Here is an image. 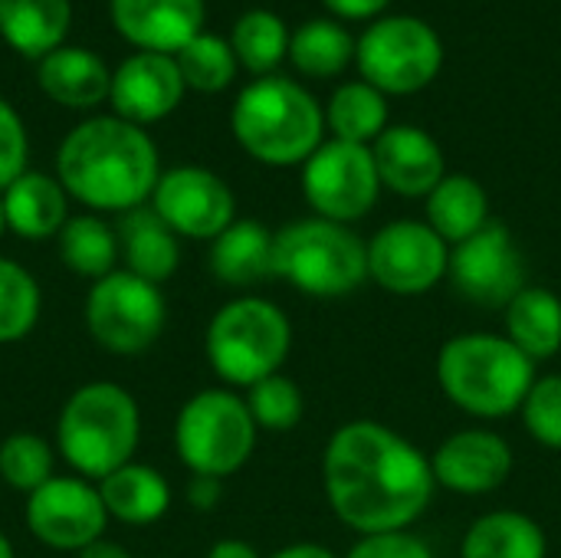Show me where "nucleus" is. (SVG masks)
I'll list each match as a JSON object with an SVG mask.
<instances>
[{
    "mask_svg": "<svg viewBox=\"0 0 561 558\" xmlns=\"http://www.w3.org/2000/svg\"><path fill=\"white\" fill-rule=\"evenodd\" d=\"M59 260L69 273L82 280H102L118 270V234L115 224L102 220L99 214H76L56 237Z\"/></svg>",
    "mask_w": 561,
    "mask_h": 558,
    "instance_id": "obj_29",
    "label": "nucleus"
},
{
    "mask_svg": "<svg viewBox=\"0 0 561 558\" xmlns=\"http://www.w3.org/2000/svg\"><path fill=\"white\" fill-rule=\"evenodd\" d=\"M224 497V480H214V477H191L187 483V503L201 513H210Z\"/></svg>",
    "mask_w": 561,
    "mask_h": 558,
    "instance_id": "obj_40",
    "label": "nucleus"
},
{
    "mask_svg": "<svg viewBox=\"0 0 561 558\" xmlns=\"http://www.w3.org/2000/svg\"><path fill=\"white\" fill-rule=\"evenodd\" d=\"M237 62L253 76H273L289 53V30L273 10H247L230 36Z\"/></svg>",
    "mask_w": 561,
    "mask_h": 558,
    "instance_id": "obj_32",
    "label": "nucleus"
},
{
    "mask_svg": "<svg viewBox=\"0 0 561 558\" xmlns=\"http://www.w3.org/2000/svg\"><path fill=\"white\" fill-rule=\"evenodd\" d=\"M355 46L358 43L348 36V30L342 23L309 20L289 36V59L299 72L329 79V76H339L352 62Z\"/></svg>",
    "mask_w": 561,
    "mask_h": 558,
    "instance_id": "obj_31",
    "label": "nucleus"
},
{
    "mask_svg": "<svg viewBox=\"0 0 561 558\" xmlns=\"http://www.w3.org/2000/svg\"><path fill=\"white\" fill-rule=\"evenodd\" d=\"M424 214L434 234H440L450 247H457L490 224V194L470 174H447L424 197Z\"/></svg>",
    "mask_w": 561,
    "mask_h": 558,
    "instance_id": "obj_28",
    "label": "nucleus"
},
{
    "mask_svg": "<svg viewBox=\"0 0 561 558\" xmlns=\"http://www.w3.org/2000/svg\"><path fill=\"white\" fill-rule=\"evenodd\" d=\"M230 128L253 161L293 168L306 164L325 141V112L299 82L286 76H260L237 95Z\"/></svg>",
    "mask_w": 561,
    "mask_h": 558,
    "instance_id": "obj_4",
    "label": "nucleus"
},
{
    "mask_svg": "<svg viewBox=\"0 0 561 558\" xmlns=\"http://www.w3.org/2000/svg\"><path fill=\"white\" fill-rule=\"evenodd\" d=\"M503 335L536 365L561 352V299L549 286L529 283L503 309Z\"/></svg>",
    "mask_w": 561,
    "mask_h": 558,
    "instance_id": "obj_25",
    "label": "nucleus"
},
{
    "mask_svg": "<svg viewBox=\"0 0 561 558\" xmlns=\"http://www.w3.org/2000/svg\"><path fill=\"white\" fill-rule=\"evenodd\" d=\"M526 434L546 447L561 451V375H539L519 408Z\"/></svg>",
    "mask_w": 561,
    "mask_h": 558,
    "instance_id": "obj_37",
    "label": "nucleus"
},
{
    "mask_svg": "<svg viewBox=\"0 0 561 558\" xmlns=\"http://www.w3.org/2000/svg\"><path fill=\"white\" fill-rule=\"evenodd\" d=\"M325 125L332 128V135L339 141H352V145H368L371 148L381 138V132L388 128L385 92H378L365 79L362 82H345L329 99Z\"/></svg>",
    "mask_w": 561,
    "mask_h": 558,
    "instance_id": "obj_30",
    "label": "nucleus"
},
{
    "mask_svg": "<svg viewBox=\"0 0 561 558\" xmlns=\"http://www.w3.org/2000/svg\"><path fill=\"white\" fill-rule=\"evenodd\" d=\"M115 30L138 53L178 56L204 33V0H112Z\"/></svg>",
    "mask_w": 561,
    "mask_h": 558,
    "instance_id": "obj_18",
    "label": "nucleus"
},
{
    "mask_svg": "<svg viewBox=\"0 0 561 558\" xmlns=\"http://www.w3.org/2000/svg\"><path fill=\"white\" fill-rule=\"evenodd\" d=\"M444 398L477 418L503 421L519 414L536 375V362L526 358L503 332H460L450 335L434 362Z\"/></svg>",
    "mask_w": 561,
    "mask_h": 558,
    "instance_id": "obj_3",
    "label": "nucleus"
},
{
    "mask_svg": "<svg viewBox=\"0 0 561 558\" xmlns=\"http://www.w3.org/2000/svg\"><path fill=\"white\" fill-rule=\"evenodd\" d=\"M450 243L427 220H391L368 240V280L388 296L414 299L447 280Z\"/></svg>",
    "mask_w": 561,
    "mask_h": 558,
    "instance_id": "obj_12",
    "label": "nucleus"
},
{
    "mask_svg": "<svg viewBox=\"0 0 561 558\" xmlns=\"http://www.w3.org/2000/svg\"><path fill=\"white\" fill-rule=\"evenodd\" d=\"M302 197L316 217L355 224L368 217L381 197V178L368 145L329 138L302 164Z\"/></svg>",
    "mask_w": 561,
    "mask_h": 558,
    "instance_id": "obj_11",
    "label": "nucleus"
},
{
    "mask_svg": "<svg viewBox=\"0 0 561 558\" xmlns=\"http://www.w3.org/2000/svg\"><path fill=\"white\" fill-rule=\"evenodd\" d=\"M0 204L7 230L30 243L59 237L69 220L66 187L59 184V178H49L43 171H23L13 184L0 191Z\"/></svg>",
    "mask_w": 561,
    "mask_h": 558,
    "instance_id": "obj_20",
    "label": "nucleus"
},
{
    "mask_svg": "<svg viewBox=\"0 0 561 558\" xmlns=\"http://www.w3.org/2000/svg\"><path fill=\"white\" fill-rule=\"evenodd\" d=\"M30 158V138H26V125L16 115V109L0 99V191L7 184H13L26 168Z\"/></svg>",
    "mask_w": 561,
    "mask_h": 558,
    "instance_id": "obj_38",
    "label": "nucleus"
},
{
    "mask_svg": "<svg viewBox=\"0 0 561 558\" xmlns=\"http://www.w3.org/2000/svg\"><path fill=\"white\" fill-rule=\"evenodd\" d=\"M115 234H118V253L125 263L122 270H128L154 286L168 283L178 273L181 237L151 210V204L118 214Z\"/></svg>",
    "mask_w": 561,
    "mask_h": 558,
    "instance_id": "obj_22",
    "label": "nucleus"
},
{
    "mask_svg": "<svg viewBox=\"0 0 561 558\" xmlns=\"http://www.w3.org/2000/svg\"><path fill=\"white\" fill-rule=\"evenodd\" d=\"M516 454L493 428H460L437 444L431 470L440 490L457 497H490L510 483Z\"/></svg>",
    "mask_w": 561,
    "mask_h": 558,
    "instance_id": "obj_16",
    "label": "nucleus"
},
{
    "mask_svg": "<svg viewBox=\"0 0 561 558\" xmlns=\"http://www.w3.org/2000/svg\"><path fill=\"white\" fill-rule=\"evenodd\" d=\"M148 204L181 240H217L237 220L230 184L201 164L161 171Z\"/></svg>",
    "mask_w": 561,
    "mask_h": 558,
    "instance_id": "obj_15",
    "label": "nucleus"
},
{
    "mask_svg": "<svg viewBox=\"0 0 561 558\" xmlns=\"http://www.w3.org/2000/svg\"><path fill=\"white\" fill-rule=\"evenodd\" d=\"M207 558H263L247 539H220L207 549Z\"/></svg>",
    "mask_w": 561,
    "mask_h": 558,
    "instance_id": "obj_42",
    "label": "nucleus"
},
{
    "mask_svg": "<svg viewBox=\"0 0 561 558\" xmlns=\"http://www.w3.org/2000/svg\"><path fill=\"white\" fill-rule=\"evenodd\" d=\"M43 312L36 276L10 257H0V345L26 339Z\"/></svg>",
    "mask_w": 561,
    "mask_h": 558,
    "instance_id": "obj_33",
    "label": "nucleus"
},
{
    "mask_svg": "<svg viewBox=\"0 0 561 558\" xmlns=\"http://www.w3.org/2000/svg\"><path fill=\"white\" fill-rule=\"evenodd\" d=\"M178 69L187 89L197 92H224L237 76V56L230 39L217 33H197L178 56Z\"/></svg>",
    "mask_w": 561,
    "mask_h": 558,
    "instance_id": "obj_34",
    "label": "nucleus"
},
{
    "mask_svg": "<svg viewBox=\"0 0 561 558\" xmlns=\"http://www.w3.org/2000/svg\"><path fill=\"white\" fill-rule=\"evenodd\" d=\"M99 493L108 520L125 526H151L171 510V483L148 464H125L122 470L99 480Z\"/></svg>",
    "mask_w": 561,
    "mask_h": 558,
    "instance_id": "obj_26",
    "label": "nucleus"
},
{
    "mask_svg": "<svg viewBox=\"0 0 561 558\" xmlns=\"http://www.w3.org/2000/svg\"><path fill=\"white\" fill-rule=\"evenodd\" d=\"M7 234V220H3V204H0V237Z\"/></svg>",
    "mask_w": 561,
    "mask_h": 558,
    "instance_id": "obj_46",
    "label": "nucleus"
},
{
    "mask_svg": "<svg viewBox=\"0 0 561 558\" xmlns=\"http://www.w3.org/2000/svg\"><path fill=\"white\" fill-rule=\"evenodd\" d=\"M276 234L260 220H233L217 240H210V273L233 289L256 286L273 276Z\"/></svg>",
    "mask_w": 561,
    "mask_h": 558,
    "instance_id": "obj_24",
    "label": "nucleus"
},
{
    "mask_svg": "<svg viewBox=\"0 0 561 558\" xmlns=\"http://www.w3.org/2000/svg\"><path fill=\"white\" fill-rule=\"evenodd\" d=\"M56 178L69 201L89 214H128L145 207L161 178L151 135L118 115H95L66 132L56 151Z\"/></svg>",
    "mask_w": 561,
    "mask_h": 558,
    "instance_id": "obj_2",
    "label": "nucleus"
},
{
    "mask_svg": "<svg viewBox=\"0 0 561 558\" xmlns=\"http://www.w3.org/2000/svg\"><path fill=\"white\" fill-rule=\"evenodd\" d=\"M72 26V0H0V36L3 43L26 56L43 59L66 46Z\"/></svg>",
    "mask_w": 561,
    "mask_h": 558,
    "instance_id": "obj_23",
    "label": "nucleus"
},
{
    "mask_svg": "<svg viewBox=\"0 0 561 558\" xmlns=\"http://www.w3.org/2000/svg\"><path fill=\"white\" fill-rule=\"evenodd\" d=\"M184 89L187 86L181 79L174 56L135 53V56L122 59L118 69L112 72L108 102L118 118L145 128V125L168 118L181 105Z\"/></svg>",
    "mask_w": 561,
    "mask_h": 558,
    "instance_id": "obj_17",
    "label": "nucleus"
},
{
    "mask_svg": "<svg viewBox=\"0 0 561 558\" xmlns=\"http://www.w3.org/2000/svg\"><path fill=\"white\" fill-rule=\"evenodd\" d=\"M322 490L355 536L404 533L434 503L431 457L385 421L355 418L332 431L322 451Z\"/></svg>",
    "mask_w": 561,
    "mask_h": 558,
    "instance_id": "obj_1",
    "label": "nucleus"
},
{
    "mask_svg": "<svg viewBox=\"0 0 561 558\" xmlns=\"http://www.w3.org/2000/svg\"><path fill=\"white\" fill-rule=\"evenodd\" d=\"M256 437L260 428L247 398L233 388H204L174 418V451L191 477H233L250 464Z\"/></svg>",
    "mask_w": 561,
    "mask_h": 558,
    "instance_id": "obj_8",
    "label": "nucleus"
},
{
    "mask_svg": "<svg viewBox=\"0 0 561 558\" xmlns=\"http://www.w3.org/2000/svg\"><path fill=\"white\" fill-rule=\"evenodd\" d=\"M273 276L309 299H345L368 283V240L316 214L293 220L276 230Z\"/></svg>",
    "mask_w": 561,
    "mask_h": 558,
    "instance_id": "obj_7",
    "label": "nucleus"
},
{
    "mask_svg": "<svg viewBox=\"0 0 561 558\" xmlns=\"http://www.w3.org/2000/svg\"><path fill=\"white\" fill-rule=\"evenodd\" d=\"M362 79L385 95H411L431 86L444 66V46L417 16H381L355 46Z\"/></svg>",
    "mask_w": 561,
    "mask_h": 558,
    "instance_id": "obj_10",
    "label": "nucleus"
},
{
    "mask_svg": "<svg viewBox=\"0 0 561 558\" xmlns=\"http://www.w3.org/2000/svg\"><path fill=\"white\" fill-rule=\"evenodd\" d=\"M76 558H131V553L122 543H112V539L102 536L92 546H85L82 553H76Z\"/></svg>",
    "mask_w": 561,
    "mask_h": 558,
    "instance_id": "obj_44",
    "label": "nucleus"
},
{
    "mask_svg": "<svg viewBox=\"0 0 561 558\" xmlns=\"http://www.w3.org/2000/svg\"><path fill=\"white\" fill-rule=\"evenodd\" d=\"M53 474V447L46 437L16 431L0 441V480L16 490V493H33L39 490Z\"/></svg>",
    "mask_w": 561,
    "mask_h": 558,
    "instance_id": "obj_36",
    "label": "nucleus"
},
{
    "mask_svg": "<svg viewBox=\"0 0 561 558\" xmlns=\"http://www.w3.org/2000/svg\"><path fill=\"white\" fill-rule=\"evenodd\" d=\"M138 441V401L115 382H89L76 388L56 421V451L76 477L92 483L131 464Z\"/></svg>",
    "mask_w": 561,
    "mask_h": 558,
    "instance_id": "obj_5",
    "label": "nucleus"
},
{
    "mask_svg": "<svg viewBox=\"0 0 561 558\" xmlns=\"http://www.w3.org/2000/svg\"><path fill=\"white\" fill-rule=\"evenodd\" d=\"M23 520L30 536L56 553H82L108 526L99 483L82 477H49L26 497Z\"/></svg>",
    "mask_w": 561,
    "mask_h": 558,
    "instance_id": "obj_14",
    "label": "nucleus"
},
{
    "mask_svg": "<svg viewBox=\"0 0 561 558\" xmlns=\"http://www.w3.org/2000/svg\"><path fill=\"white\" fill-rule=\"evenodd\" d=\"M335 16H345V20H368V16H378L391 0H322Z\"/></svg>",
    "mask_w": 561,
    "mask_h": 558,
    "instance_id": "obj_41",
    "label": "nucleus"
},
{
    "mask_svg": "<svg viewBox=\"0 0 561 558\" xmlns=\"http://www.w3.org/2000/svg\"><path fill=\"white\" fill-rule=\"evenodd\" d=\"M266 558H342L335 556L329 546H319V543H293V546H283L276 549L273 556Z\"/></svg>",
    "mask_w": 561,
    "mask_h": 558,
    "instance_id": "obj_43",
    "label": "nucleus"
},
{
    "mask_svg": "<svg viewBox=\"0 0 561 558\" xmlns=\"http://www.w3.org/2000/svg\"><path fill=\"white\" fill-rule=\"evenodd\" d=\"M460 558H549V536L529 513L493 510L467 526Z\"/></svg>",
    "mask_w": 561,
    "mask_h": 558,
    "instance_id": "obj_27",
    "label": "nucleus"
},
{
    "mask_svg": "<svg viewBox=\"0 0 561 558\" xmlns=\"http://www.w3.org/2000/svg\"><path fill=\"white\" fill-rule=\"evenodd\" d=\"M0 558H16L13 556V543L0 533Z\"/></svg>",
    "mask_w": 561,
    "mask_h": 558,
    "instance_id": "obj_45",
    "label": "nucleus"
},
{
    "mask_svg": "<svg viewBox=\"0 0 561 558\" xmlns=\"http://www.w3.org/2000/svg\"><path fill=\"white\" fill-rule=\"evenodd\" d=\"M247 408L256 421L260 431L266 434H289L302 424V414H306V395L302 388L276 372L263 382H256L253 388H247Z\"/></svg>",
    "mask_w": 561,
    "mask_h": 558,
    "instance_id": "obj_35",
    "label": "nucleus"
},
{
    "mask_svg": "<svg viewBox=\"0 0 561 558\" xmlns=\"http://www.w3.org/2000/svg\"><path fill=\"white\" fill-rule=\"evenodd\" d=\"M168 326V299L161 286L115 270L89 286L85 329L92 342L118 358H135L154 349Z\"/></svg>",
    "mask_w": 561,
    "mask_h": 558,
    "instance_id": "obj_9",
    "label": "nucleus"
},
{
    "mask_svg": "<svg viewBox=\"0 0 561 558\" xmlns=\"http://www.w3.org/2000/svg\"><path fill=\"white\" fill-rule=\"evenodd\" d=\"M342 558H437L434 549L414 536L411 529L404 533H378V536H358L352 549Z\"/></svg>",
    "mask_w": 561,
    "mask_h": 558,
    "instance_id": "obj_39",
    "label": "nucleus"
},
{
    "mask_svg": "<svg viewBox=\"0 0 561 558\" xmlns=\"http://www.w3.org/2000/svg\"><path fill=\"white\" fill-rule=\"evenodd\" d=\"M43 95L62 109H95L108 99L112 69L102 56L82 46H59L36 62Z\"/></svg>",
    "mask_w": 561,
    "mask_h": 558,
    "instance_id": "obj_21",
    "label": "nucleus"
},
{
    "mask_svg": "<svg viewBox=\"0 0 561 558\" xmlns=\"http://www.w3.org/2000/svg\"><path fill=\"white\" fill-rule=\"evenodd\" d=\"M447 283L457 289L460 299L480 309H506L516 293L529 286L526 257L513 234L503 224L490 220L483 230L450 247Z\"/></svg>",
    "mask_w": 561,
    "mask_h": 558,
    "instance_id": "obj_13",
    "label": "nucleus"
},
{
    "mask_svg": "<svg viewBox=\"0 0 561 558\" xmlns=\"http://www.w3.org/2000/svg\"><path fill=\"white\" fill-rule=\"evenodd\" d=\"M293 352V322L266 296H237L224 303L204 332V355L227 388H253L283 372Z\"/></svg>",
    "mask_w": 561,
    "mask_h": 558,
    "instance_id": "obj_6",
    "label": "nucleus"
},
{
    "mask_svg": "<svg viewBox=\"0 0 561 558\" xmlns=\"http://www.w3.org/2000/svg\"><path fill=\"white\" fill-rule=\"evenodd\" d=\"M381 187L401 197H427L444 178L447 161L437 138L417 125H388L371 145Z\"/></svg>",
    "mask_w": 561,
    "mask_h": 558,
    "instance_id": "obj_19",
    "label": "nucleus"
}]
</instances>
